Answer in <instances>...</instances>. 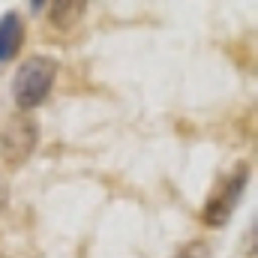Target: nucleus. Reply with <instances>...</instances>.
Segmentation results:
<instances>
[{"mask_svg": "<svg viewBox=\"0 0 258 258\" xmlns=\"http://www.w3.org/2000/svg\"><path fill=\"white\" fill-rule=\"evenodd\" d=\"M54 78H57V63L45 54H33L30 60L18 66V72L12 75V99L15 105L27 114L30 108L42 105L54 87Z\"/></svg>", "mask_w": 258, "mask_h": 258, "instance_id": "f257e3e1", "label": "nucleus"}, {"mask_svg": "<svg viewBox=\"0 0 258 258\" xmlns=\"http://www.w3.org/2000/svg\"><path fill=\"white\" fill-rule=\"evenodd\" d=\"M246 183H249V165H237V168L216 186V192L207 198V204H204V210H201L204 225H210V228L225 225V222L231 219L234 207L240 204V195L246 189Z\"/></svg>", "mask_w": 258, "mask_h": 258, "instance_id": "f03ea898", "label": "nucleus"}, {"mask_svg": "<svg viewBox=\"0 0 258 258\" xmlns=\"http://www.w3.org/2000/svg\"><path fill=\"white\" fill-rule=\"evenodd\" d=\"M39 144V123L30 117V114H18L12 117L6 126H3V135H0V153L9 165H21Z\"/></svg>", "mask_w": 258, "mask_h": 258, "instance_id": "7ed1b4c3", "label": "nucleus"}, {"mask_svg": "<svg viewBox=\"0 0 258 258\" xmlns=\"http://www.w3.org/2000/svg\"><path fill=\"white\" fill-rule=\"evenodd\" d=\"M24 45V21L15 9L0 15V63L12 60Z\"/></svg>", "mask_w": 258, "mask_h": 258, "instance_id": "20e7f679", "label": "nucleus"}, {"mask_svg": "<svg viewBox=\"0 0 258 258\" xmlns=\"http://www.w3.org/2000/svg\"><path fill=\"white\" fill-rule=\"evenodd\" d=\"M84 9H87L84 0H57V3L48 6V15H51V24H54V27L69 30V27H75V24L81 21Z\"/></svg>", "mask_w": 258, "mask_h": 258, "instance_id": "39448f33", "label": "nucleus"}, {"mask_svg": "<svg viewBox=\"0 0 258 258\" xmlns=\"http://www.w3.org/2000/svg\"><path fill=\"white\" fill-rule=\"evenodd\" d=\"M174 258H213L210 255V243L207 240H189V243H183Z\"/></svg>", "mask_w": 258, "mask_h": 258, "instance_id": "423d86ee", "label": "nucleus"}, {"mask_svg": "<svg viewBox=\"0 0 258 258\" xmlns=\"http://www.w3.org/2000/svg\"><path fill=\"white\" fill-rule=\"evenodd\" d=\"M9 204V186H6V180H3V174H0V210Z\"/></svg>", "mask_w": 258, "mask_h": 258, "instance_id": "0eeeda50", "label": "nucleus"}, {"mask_svg": "<svg viewBox=\"0 0 258 258\" xmlns=\"http://www.w3.org/2000/svg\"><path fill=\"white\" fill-rule=\"evenodd\" d=\"M0 258H6V255H0Z\"/></svg>", "mask_w": 258, "mask_h": 258, "instance_id": "6e6552de", "label": "nucleus"}]
</instances>
